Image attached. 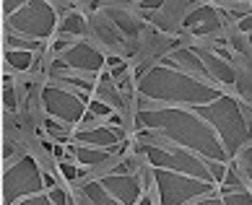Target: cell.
I'll return each instance as SVG.
<instances>
[{
    "mask_svg": "<svg viewBox=\"0 0 252 205\" xmlns=\"http://www.w3.org/2000/svg\"><path fill=\"white\" fill-rule=\"evenodd\" d=\"M81 195L89 200V205H125V203H120L112 192H107L101 182H89V184H83V187H81Z\"/></svg>",
    "mask_w": 252,
    "mask_h": 205,
    "instance_id": "4fadbf2b",
    "label": "cell"
},
{
    "mask_svg": "<svg viewBox=\"0 0 252 205\" xmlns=\"http://www.w3.org/2000/svg\"><path fill=\"white\" fill-rule=\"evenodd\" d=\"M60 60L68 65V68H76V70H83V73H99L107 62L104 55H101L99 50H94L91 44H86V42L70 44V47L60 55Z\"/></svg>",
    "mask_w": 252,
    "mask_h": 205,
    "instance_id": "ba28073f",
    "label": "cell"
},
{
    "mask_svg": "<svg viewBox=\"0 0 252 205\" xmlns=\"http://www.w3.org/2000/svg\"><path fill=\"white\" fill-rule=\"evenodd\" d=\"M192 205H252V192L247 190H234L229 184H221L216 192H211L208 198H203Z\"/></svg>",
    "mask_w": 252,
    "mask_h": 205,
    "instance_id": "30bf717a",
    "label": "cell"
},
{
    "mask_svg": "<svg viewBox=\"0 0 252 205\" xmlns=\"http://www.w3.org/2000/svg\"><path fill=\"white\" fill-rule=\"evenodd\" d=\"M138 127H148L158 133L164 141L180 143V148L192 151L195 156L213 164H226L229 153L223 151L216 130L205 119H200L195 112L185 109H141L138 112Z\"/></svg>",
    "mask_w": 252,
    "mask_h": 205,
    "instance_id": "6da1fadb",
    "label": "cell"
},
{
    "mask_svg": "<svg viewBox=\"0 0 252 205\" xmlns=\"http://www.w3.org/2000/svg\"><path fill=\"white\" fill-rule=\"evenodd\" d=\"M58 16H55V5L50 3H24L5 21V31L18 34V36H34L36 42H42L44 36L55 31Z\"/></svg>",
    "mask_w": 252,
    "mask_h": 205,
    "instance_id": "5b68a950",
    "label": "cell"
},
{
    "mask_svg": "<svg viewBox=\"0 0 252 205\" xmlns=\"http://www.w3.org/2000/svg\"><path fill=\"white\" fill-rule=\"evenodd\" d=\"M185 29H190L192 34H211V31H219L221 29V18L219 11L211 5H198L192 13H188L185 18Z\"/></svg>",
    "mask_w": 252,
    "mask_h": 205,
    "instance_id": "9c48e42d",
    "label": "cell"
},
{
    "mask_svg": "<svg viewBox=\"0 0 252 205\" xmlns=\"http://www.w3.org/2000/svg\"><path fill=\"white\" fill-rule=\"evenodd\" d=\"M3 107L8 112L16 109V91H13V83H3Z\"/></svg>",
    "mask_w": 252,
    "mask_h": 205,
    "instance_id": "ac0fdd59",
    "label": "cell"
},
{
    "mask_svg": "<svg viewBox=\"0 0 252 205\" xmlns=\"http://www.w3.org/2000/svg\"><path fill=\"white\" fill-rule=\"evenodd\" d=\"M200 119H208V125L216 130L219 141L223 146V151L231 156H237L245 143L250 141V127L245 119V112H242V104L231 96H221L211 104L195 107L192 109Z\"/></svg>",
    "mask_w": 252,
    "mask_h": 205,
    "instance_id": "3957f363",
    "label": "cell"
},
{
    "mask_svg": "<svg viewBox=\"0 0 252 205\" xmlns=\"http://www.w3.org/2000/svg\"><path fill=\"white\" fill-rule=\"evenodd\" d=\"M60 172H63L65 176H68V179H76V176H78V172H76V169H73V166H70V164H65V161L60 164Z\"/></svg>",
    "mask_w": 252,
    "mask_h": 205,
    "instance_id": "603a6c76",
    "label": "cell"
},
{
    "mask_svg": "<svg viewBox=\"0 0 252 205\" xmlns=\"http://www.w3.org/2000/svg\"><path fill=\"white\" fill-rule=\"evenodd\" d=\"M70 8H73L70 3H55V11H65V13H68Z\"/></svg>",
    "mask_w": 252,
    "mask_h": 205,
    "instance_id": "4316f807",
    "label": "cell"
},
{
    "mask_svg": "<svg viewBox=\"0 0 252 205\" xmlns=\"http://www.w3.org/2000/svg\"><path fill=\"white\" fill-rule=\"evenodd\" d=\"M109 16H112V21H115L120 29H123V34H130V36L138 34V24H135L127 13L120 11V8H109Z\"/></svg>",
    "mask_w": 252,
    "mask_h": 205,
    "instance_id": "e0dca14e",
    "label": "cell"
},
{
    "mask_svg": "<svg viewBox=\"0 0 252 205\" xmlns=\"http://www.w3.org/2000/svg\"><path fill=\"white\" fill-rule=\"evenodd\" d=\"M42 187H44V174L39 172V166L32 156H24L21 161L8 166L3 174V203L16 205L18 198L36 195Z\"/></svg>",
    "mask_w": 252,
    "mask_h": 205,
    "instance_id": "8992f818",
    "label": "cell"
},
{
    "mask_svg": "<svg viewBox=\"0 0 252 205\" xmlns=\"http://www.w3.org/2000/svg\"><path fill=\"white\" fill-rule=\"evenodd\" d=\"M18 205H55V203H52V198H44V195H34V198H29V200H21Z\"/></svg>",
    "mask_w": 252,
    "mask_h": 205,
    "instance_id": "7402d4cb",
    "label": "cell"
},
{
    "mask_svg": "<svg viewBox=\"0 0 252 205\" xmlns=\"http://www.w3.org/2000/svg\"><path fill=\"white\" fill-rule=\"evenodd\" d=\"M11 153H13V146H11V143H5V148H3V158H11Z\"/></svg>",
    "mask_w": 252,
    "mask_h": 205,
    "instance_id": "f1b7e54d",
    "label": "cell"
},
{
    "mask_svg": "<svg viewBox=\"0 0 252 205\" xmlns=\"http://www.w3.org/2000/svg\"><path fill=\"white\" fill-rule=\"evenodd\" d=\"M44 107H47L50 117L60 119L65 125H76V122H94V115L86 112V104H83L81 94H73V91H65L58 86H47L44 88Z\"/></svg>",
    "mask_w": 252,
    "mask_h": 205,
    "instance_id": "52a82bcc",
    "label": "cell"
},
{
    "mask_svg": "<svg viewBox=\"0 0 252 205\" xmlns=\"http://www.w3.org/2000/svg\"><path fill=\"white\" fill-rule=\"evenodd\" d=\"M239 164H242V169H245L247 179L252 182V146L242 148V158H239Z\"/></svg>",
    "mask_w": 252,
    "mask_h": 205,
    "instance_id": "d6986e66",
    "label": "cell"
},
{
    "mask_svg": "<svg viewBox=\"0 0 252 205\" xmlns=\"http://www.w3.org/2000/svg\"><path fill=\"white\" fill-rule=\"evenodd\" d=\"M151 176L156 182L161 205H185L190 200L203 198V195L216 192V182L195 179V176H188L174 169H164V166H151Z\"/></svg>",
    "mask_w": 252,
    "mask_h": 205,
    "instance_id": "277c9868",
    "label": "cell"
},
{
    "mask_svg": "<svg viewBox=\"0 0 252 205\" xmlns=\"http://www.w3.org/2000/svg\"><path fill=\"white\" fill-rule=\"evenodd\" d=\"M44 187H55V179L50 174H44Z\"/></svg>",
    "mask_w": 252,
    "mask_h": 205,
    "instance_id": "f546056e",
    "label": "cell"
},
{
    "mask_svg": "<svg viewBox=\"0 0 252 205\" xmlns=\"http://www.w3.org/2000/svg\"><path fill=\"white\" fill-rule=\"evenodd\" d=\"M107 65H112V68H120V65H123V60H120V58H115V55H112V58H107Z\"/></svg>",
    "mask_w": 252,
    "mask_h": 205,
    "instance_id": "484cf974",
    "label": "cell"
},
{
    "mask_svg": "<svg viewBox=\"0 0 252 205\" xmlns=\"http://www.w3.org/2000/svg\"><path fill=\"white\" fill-rule=\"evenodd\" d=\"M5 60L13 70H29L34 55L32 52H21V50H5Z\"/></svg>",
    "mask_w": 252,
    "mask_h": 205,
    "instance_id": "2e32d148",
    "label": "cell"
},
{
    "mask_svg": "<svg viewBox=\"0 0 252 205\" xmlns=\"http://www.w3.org/2000/svg\"><path fill=\"white\" fill-rule=\"evenodd\" d=\"M239 29H242V31H247V34H252V16H242Z\"/></svg>",
    "mask_w": 252,
    "mask_h": 205,
    "instance_id": "cb8c5ba5",
    "label": "cell"
},
{
    "mask_svg": "<svg viewBox=\"0 0 252 205\" xmlns=\"http://www.w3.org/2000/svg\"><path fill=\"white\" fill-rule=\"evenodd\" d=\"M60 34L63 36H68V34H86V18H83L81 13H68L63 18V24H60Z\"/></svg>",
    "mask_w": 252,
    "mask_h": 205,
    "instance_id": "9a60e30c",
    "label": "cell"
},
{
    "mask_svg": "<svg viewBox=\"0 0 252 205\" xmlns=\"http://www.w3.org/2000/svg\"><path fill=\"white\" fill-rule=\"evenodd\" d=\"M138 91L143 99H154V101H188L192 107H203L211 101L221 99L223 94L219 88H211L205 83L190 78L188 73L169 68L166 62L154 65L148 73H143L138 81Z\"/></svg>",
    "mask_w": 252,
    "mask_h": 205,
    "instance_id": "7a4b0ae2",
    "label": "cell"
},
{
    "mask_svg": "<svg viewBox=\"0 0 252 205\" xmlns=\"http://www.w3.org/2000/svg\"><path fill=\"white\" fill-rule=\"evenodd\" d=\"M250 44H252V34H250Z\"/></svg>",
    "mask_w": 252,
    "mask_h": 205,
    "instance_id": "4dcf8cb0",
    "label": "cell"
},
{
    "mask_svg": "<svg viewBox=\"0 0 252 205\" xmlns=\"http://www.w3.org/2000/svg\"><path fill=\"white\" fill-rule=\"evenodd\" d=\"M89 112L94 117H112V107L101 104V101H89Z\"/></svg>",
    "mask_w": 252,
    "mask_h": 205,
    "instance_id": "ffe728a7",
    "label": "cell"
},
{
    "mask_svg": "<svg viewBox=\"0 0 252 205\" xmlns=\"http://www.w3.org/2000/svg\"><path fill=\"white\" fill-rule=\"evenodd\" d=\"M123 130L120 127H94V130H81L76 135L78 143H89V146H99V148H112L120 143Z\"/></svg>",
    "mask_w": 252,
    "mask_h": 205,
    "instance_id": "7c38bea8",
    "label": "cell"
},
{
    "mask_svg": "<svg viewBox=\"0 0 252 205\" xmlns=\"http://www.w3.org/2000/svg\"><path fill=\"white\" fill-rule=\"evenodd\" d=\"M70 205H73V203H70Z\"/></svg>",
    "mask_w": 252,
    "mask_h": 205,
    "instance_id": "1f68e13d",
    "label": "cell"
},
{
    "mask_svg": "<svg viewBox=\"0 0 252 205\" xmlns=\"http://www.w3.org/2000/svg\"><path fill=\"white\" fill-rule=\"evenodd\" d=\"M70 153L76 156L78 164H86V166H99V164H107L109 158V148L104 151V148H99V151H94V148H83V146H73Z\"/></svg>",
    "mask_w": 252,
    "mask_h": 205,
    "instance_id": "5bb4252c",
    "label": "cell"
},
{
    "mask_svg": "<svg viewBox=\"0 0 252 205\" xmlns=\"http://www.w3.org/2000/svg\"><path fill=\"white\" fill-rule=\"evenodd\" d=\"M198 52V58L203 60V65H205V70H208V76H213V78H219L221 83H237V73H234V68L226 62V60H221L219 55H213V52H205V50H195Z\"/></svg>",
    "mask_w": 252,
    "mask_h": 205,
    "instance_id": "8fae6325",
    "label": "cell"
},
{
    "mask_svg": "<svg viewBox=\"0 0 252 205\" xmlns=\"http://www.w3.org/2000/svg\"><path fill=\"white\" fill-rule=\"evenodd\" d=\"M138 205H154L151 195H141V200H138Z\"/></svg>",
    "mask_w": 252,
    "mask_h": 205,
    "instance_id": "83f0119b",
    "label": "cell"
},
{
    "mask_svg": "<svg viewBox=\"0 0 252 205\" xmlns=\"http://www.w3.org/2000/svg\"><path fill=\"white\" fill-rule=\"evenodd\" d=\"M245 112V119H247V127H250V138H252V107H242Z\"/></svg>",
    "mask_w": 252,
    "mask_h": 205,
    "instance_id": "d4e9b609",
    "label": "cell"
},
{
    "mask_svg": "<svg viewBox=\"0 0 252 205\" xmlns=\"http://www.w3.org/2000/svg\"><path fill=\"white\" fill-rule=\"evenodd\" d=\"M44 127H47L50 133L60 135V138H68V127H65V125H58V122H55V119H47V122H44Z\"/></svg>",
    "mask_w": 252,
    "mask_h": 205,
    "instance_id": "44dd1931",
    "label": "cell"
}]
</instances>
